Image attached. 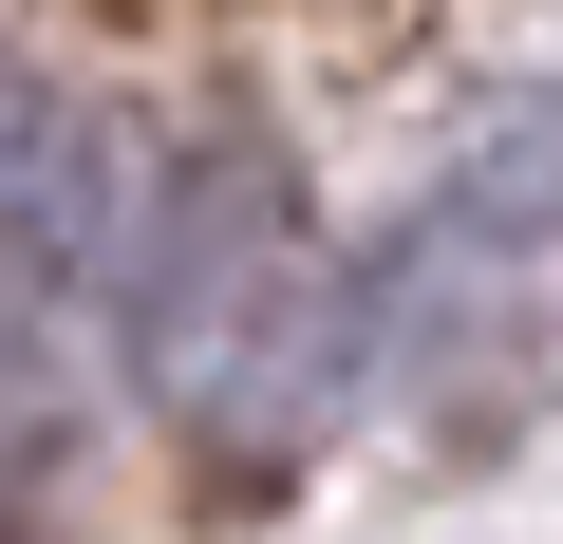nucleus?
Returning a JSON list of instances; mask_svg holds the SVG:
<instances>
[{"label":"nucleus","instance_id":"2","mask_svg":"<svg viewBox=\"0 0 563 544\" xmlns=\"http://www.w3.org/2000/svg\"><path fill=\"white\" fill-rule=\"evenodd\" d=\"M113 263V151L76 95H38L20 57H0V357L57 338V301Z\"/></svg>","mask_w":563,"mask_h":544},{"label":"nucleus","instance_id":"1","mask_svg":"<svg viewBox=\"0 0 563 544\" xmlns=\"http://www.w3.org/2000/svg\"><path fill=\"white\" fill-rule=\"evenodd\" d=\"M113 282H132V376L169 413H301L339 357V263L263 132H207L169 151L151 207H113Z\"/></svg>","mask_w":563,"mask_h":544}]
</instances>
